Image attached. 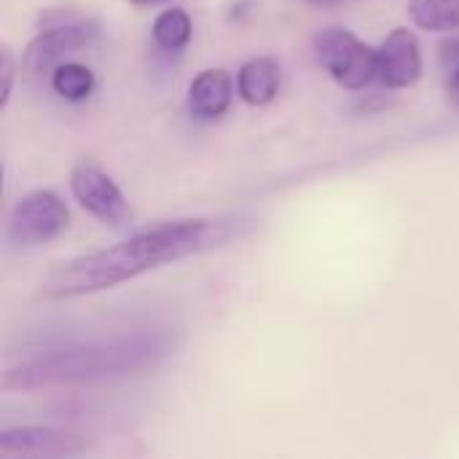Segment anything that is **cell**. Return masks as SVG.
I'll return each mask as SVG.
<instances>
[{
	"label": "cell",
	"instance_id": "1",
	"mask_svg": "<svg viewBox=\"0 0 459 459\" xmlns=\"http://www.w3.org/2000/svg\"><path fill=\"white\" fill-rule=\"evenodd\" d=\"M226 237H229L226 223L210 218L159 223L118 245L59 264L40 282V296L48 301H67V299L110 290L164 264H175L199 255L204 250H212Z\"/></svg>",
	"mask_w": 459,
	"mask_h": 459
},
{
	"label": "cell",
	"instance_id": "2",
	"mask_svg": "<svg viewBox=\"0 0 459 459\" xmlns=\"http://www.w3.org/2000/svg\"><path fill=\"white\" fill-rule=\"evenodd\" d=\"M164 355L167 339L156 331L56 344L11 366L3 374V390H40L134 377L153 368Z\"/></svg>",
	"mask_w": 459,
	"mask_h": 459
},
{
	"label": "cell",
	"instance_id": "3",
	"mask_svg": "<svg viewBox=\"0 0 459 459\" xmlns=\"http://www.w3.org/2000/svg\"><path fill=\"white\" fill-rule=\"evenodd\" d=\"M312 48L317 65L347 91H360L377 78V48L344 27L320 30Z\"/></svg>",
	"mask_w": 459,
	"mask_h": 459
},
{
	"label": "cell",
	"instance_id": "4",
	"mask_svg": "<svg viewBox=\"0 0 459 459\" xmlns=\"http://www.w3.org/2000/svg\"><path fill=\"white\" fill-rule=\"evenodd\" d=\"M70 226V210L54 191L24 194L8 215L5 237L11 245L35 247L56 239Z\"/></svg>",
	"mask_w": 459,
	"mask_h": 459
},
{
	"label": "cell",
	"instance_id": "5",
	"mask_svg": "<svg viewBox=\"0 0 459 459\" xmlns=\"http://www.w3.org/2000/svg\"><path fill=\"white\" fill-rule=\"evenodd\" d=\"M56 19L51 22L46 16L43 30L27 43L22 65L27 73H51L67 54L83 48L97 35V24L83 16H62V11H54Z\"/></svg>",
	"mask_w": 459,
	"mask_h": 459
},
{
	"label": "cell",
	"instance_id": "6",
	"mask_svg": "<svg viewBox=\"0 0 459 459\" xmlns=\"http://www.w3.org/2000/svg\"><path fill=\"white\" fill-rule=\"evenodd\" d=\"M70 191L73 199L86 210L91 218L108 226H126L132 221V207L118 188V183L97 164V161H78L70 172Z\"/></svg>",
	"mask_w": 459,
	"mask_h": 459
},
{
	"label": "cell",
	"instance_id": "7",
	"mask_svg": "<svg viewBox=\"0 0 459 459\" xmlns=\"http://www.w3.org/2000/svg\"><path fill=\"white\" fill-rule=\"evenodd\" d=\"M89 438L70 433V430H56V428H38V425H24V428H5L0 430V457H81L89 452Z\"/></svg>",
	"mask_w": 459,
	"mask_h": 459
},
{
	"label": "cell",
	"instance_id": "8",
	"mask_svg": "<svg viewBox=\"0 0 459 459\" xmlns=\"http://www.w3.org/2000/svg\"><path fill=\"white\" fill-rule=\"evenodd\" d=\"M422 78V48L409 27H395L377 48V81L387 89H411Z\"/></svg>",
	"mask_w": 459,
	"mask_h": 459
},
{
	"label": "cell",
	"instance_id": "9",
	"mask_svg": "<svg viewBox=\"0 0 459 459\" xmlns=\"http://www.w3.org/2000/svg\"><path fill=\"white\" fill-rule=\"evenodd\" d=\"M234 97V78L223 67H207L188 83V110L196 118H221Z\"/></svg>",
	"mask_w": 459,
	"mask_h": 459
},
{
	"label": "cell",
	"instance_id": "10",
	"mask_svg": "<svg viewBox=\"0 0 459 459\" xmlns=\"http://www.w3.org/2000/svg\"><path fill=\"white\" fill-rule=\"evenodd\" d=\"M280 86H282V70L280 62L272 56H253L237 73V94L253 108H264L274 102Z\"/></svg>",
	"mask_w": 459,
	"mask_h": 459
},
{
	"label": "cell",
	"instance_id": "11",
	"mask_svg": "<svg viewBox=\"0 0 459 459\" xmlns=\"http://www.w3.org/2000/svg\"><path fill=\"white\" fill-rule=\"evenodd\" d=\"M411 22L425 32L459 30V0H409Z\"/></svg>",
	"mask_w": 459,
	"mask_h": 459
},
{
	"label": "cell",
	"instance_id": "12",
	"mask_svg": "<svg viewBox=\"0 0 459 459\" xmlns=\"http://www.w3.org/2000/svg\"><path fill=\"white\" fill-rule=\"evenodd\" d=\"M191 32H194V22H191L188 11H183V8H164L153 19V27H151L153 43L161 51H172V54L183 51L188 46Z\"/></svg>",
	"mask_w": 459,
	"mask_h": 459
},
{
	"label": "cell",
	"instance_id": "13",
	"mask_svg": "<svg viewBox=\"0 0 459 459\" xmlns=\"http://www.w3.org/2000/svg\"><path fill=\"white\" fill-rule=\"evenodd\" d=\"M51 89L70 102L86 100L94 89V73L81 62H59L51 70Z\"/></svg>",
	"mask_w": 459,
	"mask_h": 459
},
{
	"label": "cell",
	"instance_id": "14",
	"mask_svg": "<svg viewBox=\"0 0 459 459\" xmlns=\"http://www.w3.org/2000/svg\"><path fill=\"white\" fill-rule=\"evenodd\" d=\"M0 75H3V89H0V108H8L11 91H13V78H16V59L11 46H0Z\"/></svg>",
	"mask_w": 459,
	"mask_h": 459
},
{
	"label": "cell",
	"instance_id": "15",
	"mask_svg": "<svg viewBox=\"0 0 459 459\" xmlns=\"http://www.w3.org/2000/svg\"><path fill=\"white\" fill-rule=\"evenodd\" d=\"M449 97H452L455 105H459V62L457 67H455V73H452V81H449Z\"/></svg>",
	"mask_w": 459,
	"mask_h": 459
},
{
	"label": "cell",
	"instance_id": "16",
	"mask_svg": "<svg viewBox=\"0 0 459 459\" xmlns=\"http://www.w3.org/2000/svg\"><path fill=\"white\" fill-rule=\"evenodd\" d=\"M132 5H159V3H169V0H129Z\"/></svg>",
	"mask_w": 459,
	"mask_h": 459
},
{
	"label": "cell",
	"instance_id": "17",
	"mask_svg": "<svg viewBox=\"0 0 459 459\" xmlns=\"http://www.w3.org/2000/svg\"><path fill=\"white\" fill-rule=\"evenodd\" d=\"M312 5H331V3H342V0H309Z\"/></svg>",
	"mask_w": 459,
	"mask_h": 459
}]
</instances>
